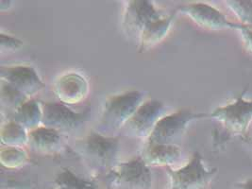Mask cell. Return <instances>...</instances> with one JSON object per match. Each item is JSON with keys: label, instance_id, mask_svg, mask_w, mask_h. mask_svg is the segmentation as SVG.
Here are the masks:
<instances>
[{"label": "cell", "instance_id": "obj_1", "mask_svg": "<svg viewBox=\"0 0 252 189\" xmlns=\"http://www.w3.org/2000/svg\"><path fill=\"white\" fill-rule=\"evenodd\" d=\"M248 87L238 95L234 102L225 106L218 107L211 115V118L222 123L225 137L240 136L248 140V130L252 121V100L245 99Z\"/></svg>", "mask_w": 252, "mask_h": 189}, {"label": "cell", "instance_id": "obj_2", "mask_svg": "<svg viewBox=\"0 0 252 189\" xmlns=\"http://www.w3.org/2000/svg\"><path fill=\"white\" fill-rule=\"evenodd\" d=\"M208 117L190 110H181L160 118L149 135L148 144H174L184 135L188 125L194 120Z\"/></svg>", "mask_w": 252, "mask_h": 189}, {"label": "cell", "instance_id": "obj_3", "mask_svg": "<svg viewBox=\"0 0 252 189\" xmlns=\"http://www.w3.org/2000/svg\"><path fill=\"white\" fill-rule=\"evenodd\" d=\"M143 95L138 91L126 92L109 98L104 108L102 125L107 129H118L126 125L138 108L143 104Z\"/></svg>", "mask_w": 252, "mask_h": 189}, {"label": "cell", "instance_id": "obj_4", "mask_svg": "<svg viewBox=\"0 0 252 189\" xmlns=\"http://www.w3.org/2000/svg\"><path fill=\"white\" fill-rule=\"evenodd\" d=\"M218 173V168L207 169L201 156L195 153L187 165L178 170L170 171L174 189H205Z\"/></svg>", "mask_w": 252, "mask_h": 189}, {"label": "cell", "instance_id": "obj_5", "mask_svg": "<svg viewBox=\"0 0 252 189\" xmlns=\"http://www.w3.org/2000/svg\"><path fill=\"white\" fill-rule=\"evenodd\" d=\"M179 11L191 18L196 25L212 31L235 30L240 32L245 26L230 22L218 9L205 3L184 5L179 8Z\"/></svg>", "mask_w": 252, "mask_h": 189}, {"label": "cell", "instance_id": "obj_6", "mask_svg": "<svg viewBox=\"0 0 252 189\" xmlns=\"http://www.w3.org/2000/svg\"><path fill=\"white\" fill-rule=\"evenodd\" d=\"M164 111L163 104L159 100H148L138 108L132 118L128 120L126 127L140 137H146L151 134L152 130Z\"/></svg>", "mask_w": 252, "mask_h": 189}, {"label": "cell", "instance_id": "obj_7", "mask_svg": "<svg viewBox=\"0 0 252 189\" xmlns=\"http://www.w3.org/2000/svg\"><path fill=\"white\" fill-rule=\"evenodd\" d=\"M84 115L73 112L62 102L46 103L43 108L42 124L44 127L58 130H70L80 127Z\"/></svg>", "mask_w": 252, "mask_h": 189}, {"label": "cell", "instance_id": "obj_8", "mask_svg": "<svg viewBox=\"0 0 252 189\" xmlns=\"http://www.w3.org/2000/svg\"><path fill=\"white\" fill-rule=\"evenodd\" d=\"M115 181L128 189H148L151 186V173L148 164L142 159H134L118 166Z\"/></svg>", "mask_w": 252, "mask_h": 189}, {"label": "cell", "instance_id": "obj_9", "mask_svg": "<svg viewBox=\"0 0 252 189\" xmlns=\"http://www.w3.org/2000/svg\"><path fill=\"white\" fill-rule=\"evenodd\" d=\"M1 78L2 82L8 83L25 96L35 94L44 87L34 69L29 66L2 68Z\"/></svg>", "mask_w": 252, "mask_h": 189}, {"label": "cell", "instance_id": "obj_10", "mask_svg": "<svg viewBox=\"0 0 252 189\" xmlns=\"http://www.w3.org/2000/svg\"><path fill=\"white\" fill-rule=\"evenodd\" d=\"M54 93L62 103L76 104L82 101L88 94L89 87L86 80L76 73L61 77L54 84Z\"/></svg>", "mask_w": 252, "mask_h": 189}, {"label": "cell", "instance_id": "obj_11", "mask_svg": "<svg viewBox=\"0 0 252 189\" xmlns=\"http://www.w3.org/2000/svg\"><path fill=\"white\" fill-rule=\"evenodd\" d=\"M164 18L150 1H129L126 12V24L128 27L142 31L149 25Z\"/></svg>", "mask_w": 252, "mask_h": 189}, {"label": "cell", "instance_id": "obj_12", "mask_svg": "<svg viewBox=\"0 0 252 189\" xmlns=\"http://www.w3.org/2000/svg\"><path fill=\"white\" fill-rule=\"evenodd\" d=\"M118 150V139L106 137L93 132L85 141V152L95 163L105 165L111 163Z\"/></svg>", "mask_w": 252, "mask_h": 189}, {"label": "cell", "instance_id": "obj_13", "mask_svg": "<svg viewBox=\"0 0 252 189\" xmlns=\"http://www.w3.org/2000/svg\"><path fill=\"white\" fill-rule=\"evenodd\" d=\"M182 150L174 144H148L143 160L152 165H170L180 160Z\"/></svg>", "mask_w": 252, "mask_h": 189}, {"label": "cell", "instance_id": "obj_14", "mask_svg": "<svg viewBox=\"0 0 252 189\" xmlns=\"http://www.w3.org/2000/svg\"><path fill=\"white\" fill-rule=\"evenodd\" d=\"M62 136L60 131L46 128L39 127L29 133V142L35 150L44 154L55 153L61 147Z\"/></svg>", "mask_w": 252, "mask_h": 189}, {"label": "cell", "instance_id": "obj_15", "mask_svg": "<svg viewBox=\"0 0 252 189\" xmlns=\"http://www.w3.org/2000/svg\"><path fill=\"white\" fill-rule=\"evenodd\" d=\"M175 14L148 25L141 32V49H147L158 44L170 30Z\"/></svg>", "mask_w": 252, "mask_h": 189}, {"label": "cell", "instance_id": "obj_16", "mask_svg": "<svg viewBox=\"0 0 252 189\" xmlns=\"http://www.w3.org/2000/svg\"><path fill=\"white\" fill-rule=\"evenodd\" d=\"M17 123H19L24 128H29L35 130L39 127L38 124L43 119V109H41L39 104L35 100H28L24 102L18 108L17 113Z\"/></svg>", "mask_w": 252, "mask_h": 189}, {"label": "cell", "instance_id": "obj_17", "mask_svg": "<svg viewBox=\"0 0 252 189\" xmlns=\"http://www.w3.org/2000/svg\"><path fill=\"white\" fill-rule=\"evenodd\" d=\"M1 139L3 144L17 148L29 142V134L25 132V128L19 123L10 122L2 128Z\"/></svg>", "mask_w": 252, "mask_h": 189}, {"label": "cell", "instance_id": "obj_18", "mask_svg": "<svg viewBox=\"0 0 252 189\" xmlns=\"http://www.w3.org/2000/svg\"><path fill=\"white\" fill-rule=\"evenodd\" d=\"M226 3L242 25L252 27V0H229Z\"/></svg>", "mask_w": 252, "mask_h": 189}, {"label": "cell", "instance_id": "obj_19", "mask_svg": "<svg viewBox=\"0 0 252 189\" xmlns=\"http://www.w3.org/2000/svg\"><path fill=\"white\" fill-rule=\"evenodd\" d=\"M27 160L26 153L15 147H9L6 150L1 151L2 165L9 168H15L25 164Z\"/></svg>", "mask_w": 252, "mask_h": 189}, {"label": "cell", "instance_id": "obj_20", "mask_svg": "<svg viewBox=\"0 0 252 189\" xmlns=\"http://www.w3.org/2000/svg\"><path fill=\"white\" fill-rule=\"evenodd\" d=\"M57 183L61 189H94L92 184L65 170L59 175Z\"/></svg>", "mask_w": 252, "mask_h": 189}, {"label": "cell", "instance_id": "obj_21", "mask_svg": "<svg viewBox=\"0 0 252 189\" xmlns=\"http://www.w3.org/2000/svg\"><path fill=\"white\" fill-rule=\"evenodd\" d=\"M23 44L21 41L12 38L11 36L5 35L4 33H1V50L4 51L7 50H16L22 47Z\"/></svg>", "mask_w": 252, "mask_h": 189}, {"label": "cell", "instance_id": "obj_22", "mask_svg": "<svg viewBox=\"0 0 252 189\" xmlns=\"http://www.w3.org/2000/svg\"><path fill=\"white\" fill-rule=\"evenodd\" d=\"M240 32L243 37V40L245 42V46L250 52H252V27L244 26Z\"/></svg>", "mask_w": 252, "mask_h": 189}, {"label": "cell", "instance_id": "obj_23", "mask_svg": "<svg viewBox=\"0 0 252 189\" xmlns=\"http://www.w3.org/2000/svg\"><path fill=\"white\" fill-rule=\"evenodd\" d=\"M235 189H252V179H250L242 184H238Z\"/></svg>", "mask_w": 252, "mask_h": 189}, {"label": "cell", "instance_id": "obj_24", "mask_svg": "<svg viewBox=\"0 0 252 189\" xmlns=\"http://www.w3.org/2000/svg\"><path fill=\"white\" fill-rule=\"evenodd\" d=\"M248 142V143H249V144H250V145H251V146H252V141H247Z\"/></svg>", "mask_w": 252, "mask_h": 189}, {"label": "cell", "instance_id": "obj_25", "mask_svg": "<svg viewBox=\"0 0 252 189\" xmlns=\"http://www.w3.org/2000/svg\"></svg>", "mask_w": 252, "mask_h": 189}, {"label": "cell", "instance_id": "obj_26", "mask_svg": "<svg viewBox=\"0 0 252 189\" xmlns=\"http://www.w3.org/2000/svg\"></svg>", "mask_w": 252, "mask_h": 189}]
</instances>
